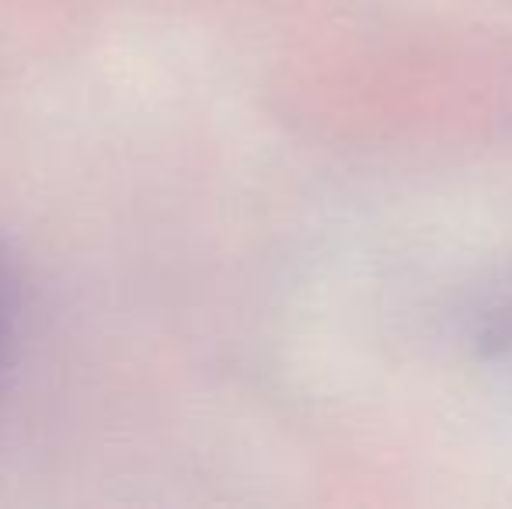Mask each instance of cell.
Masks as SVG:
<instances>
[{"label":"cell","instance_id":"obj_1","mask_svg":"<svg viewBox=\"0 0 512 509\" xmlns=\"http://www.w3.org/2000/svg\"><path fill=\"white\" fill-rule=\"evenodd\" d=\"M14 335H18V293H14V279L7 265L0 262V381L11 367Z\"/></svg>","mask_w":512,"mask_h":509}]
</instances>
